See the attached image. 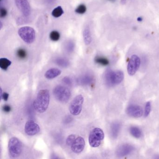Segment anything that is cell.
Here are the masks:
<instances>
[{"instance_id": "31", "label": "cell", "mask_w": 159, "mask_h": 159, "mask_svg": "<svg viewBox=\"0 0 159 159\" xmlns=\"http://www.w3.org/2000/svg\"><path fill=\"white\" fill-rule=\"evenodd\" d=\"M2 110L5 112H9L11 110V108L9 105H5L2 107Z\"/></svg>"}, {"instance_id": "35", "label": "cell", "mask_w": 159, "mask_h": 159, "mask_svg": "<svg viewBox=\"0 0 159 159\" xmlns=\"http://www.w3.org/2000/svg\"><path fill=\"white\" fill-rule=\"evenodd\" d=\"M0 1H2V0H0Z\"/></svg>"}, {"instance_id": "6", "label": "cell", "mask_w": 159, "mask_h": 159, "mask_svg": "<svg viewBox=\"0 0 159 159\" xmlns=\"http://www.w3.org/2000/svg\"><path fill=\"white\" fill-rule=\"evenodd\" d=\"M9 151L10 156L12 158H16L20 156L22 151V145L19 139L16 137L10 139Z\"/></svg>"}, {"instance_id": "23", "label": "cell", "mask_w": 159, "mask_h": 159, "mask_svg": "<svg viewBox=\"0 0 159 159\" xmlns=\"http://www.w3.org/2000/svg\"><path fill=\"white\" fill-rule=\"evenodd\" d=\"M17 56L20 59H24L26 58L27 53L26 50L24 49H19L16 52Z\"/></svg>"}, {"instance_id": "34", "label": "cell", "mask_w": 159, "mask_h": 159, "mask_svg": "<svg viewBox=\"0 0 159 159\" xmlns=\"http://www.w3.org/2000/svg\"><path fill=\"white\" fill-rule=\"evenodd\" d=\"M142 19L141 18V17H139V18H138V21H142Z\"/></svg>"}, {"instance_id": "20", "label": "cell", "mask_w": 159, "mask_h": 159, "mask_svg": "<svg viewBox=\"0 0 159 159\" xmlns=\"http://www.w3.org/2000/svg\"><path fill=\"white\" fill-rule=\"evenodd\" d=\"M130 132L131 134L136 138H139L141 136V132L140 129L136 126H133L130 129Z\"/></svg>"}, {"instance_id": "4", "label": "cell", "mask_w": 159, "mask_h": 159, "mask_svg": "<svg viewBox=\"0 0 159 159\" xmlns=\"http://www.w3.org/2000/svg\"><path fill=\"white\" fill-rule=\"evenodd\" d=\"M104 138L103 130L99 128H94L89 135V144L93 148H97L100 146Z\"/></svg>"}, {"instance_id": "28", "label": "cell", "mask_w": 159, "mask_h": 159, "mask_svg": "<svg viewBox=\"0 0 159 159\" xmlns=\"http://www.w3.org/2000/svg\"><path fill=\"white\" fill-rule=\"evenodd\" d=\"M151 111V104L150 102H147L146 103L145 108V112H144V116L147 117Z\"/></svg>"}, {"instance_id": "11", "label": "cell", "mask_w": 159, "mask_h": 159, "mask_svg": "<svg viewBox=\"0 0 159 159\" xmlns=\"http://www.w3.org/2000/svg\"><path fill=\"white\" fill-rule=\"evenodd\" d=\"M84 147L85 141L83 138L81 136H78L76 138L70 147L73 152L76 153H79L83 151Z\"/></svg>"}, {"instance_id": "15", "label": "cell", "mask_w": 159, "mask_h": 159, "mask_svg": "<svg viewBox=\"0 0 159 159\" xmlns=\"http://www.w3.org/2000/svg\"><path fill=\"white\" fill-rule=\"evenodd\" d=\"M61 71L60 70L57 68H52L49 69L45 72V77L47 79H54L57 76L61 74Z\"/></svg>"}, {"instance_id": "16", "label": "cell", "mask_w": 159, "mask_h": 159, "mask_svg": "<svg viewBox=\"0 0 159 159\" xmlns=\"http://www.w3.org/2000/svg\"><path fill=\"white\" fill-rule=\"evenodd\" d=\"M83 37L84 43L86 45H89L91 43L92 41V35L90 28L88 27H85L84 30Z\"/></svg>"}, {"instance_id": "21", "label": "cell", "mask_w": 159, "mask_h": 159, "mask_svg": "<svg viewBox=\"0 0 159 159\" xmlns=\"http://www.w3.org/2000/svg\"><path fill=\"white\" fill-rule=\"evenodd\" d=\"M63 13H64V11H63L62 7L61 6H58L55 9H54L53 11L52 12V15L54 17L57 18V17L61 16Z\"/></svg>"}, {"instance_id": "7", "label": "cell", "mask_w": 159, "mask_h": 159, "mask_svg": "<svg viewBox=\"0 0 159 159\" xmlns=\"http://www.w3.org/2000/svg\"><path fill=\"white\" fill-rule=\"evenodd\" d=\"M84 98L82 95H79L72 100L69 106L70 113L73 115H79L81 111Z\"/></svg>"}, {"instance_id": "24", "label": "cell", "mask_w": 159, "mask_h": 159, "mask_svg": "<svg viewBox=\"0 0 159 159\" xmlns=\"http://www.w3.org/2000/svg\"><path fill=\"white\" fill-rule=\"evenodd\" d=\"M50 39L53 41H57L60 38V33L58 31H52L50 34Z\"/></svg>"}, {"instance_id": "13", "label": "cell", "mask_w": 159, "mask_h": 159, "mask_svg": "<svg viewBox=\"0 0 159 159\" xmlns=\"http://www.w3.org/2000/svg\"><path fill=\"white\" fill-rule=\"evenodd\" d=\"M127 113L130 116L134 118H139L143 115V110L139 106L132 105L129 106L127 109Z\"/></svg>"}, {"instance_id": "8", "label": "cell", "mask_w": 159, "mask_h": 159, "mask_svg": "<svg viewBox=\"0 0 159 159\" xmlns=\"http://www.w3.org/2000/svg\"><path fill=\"white\" fill-rule=\"evenodd\" d=\"M140 60L139 57L135 55L132 56L127 66V72L130 76L134 75L139 68Z\"/></svg>"}, {"instance_id": "18", "label": "cell", "mask_w": 159, "mask_h": 159, "mask_svg": "<svg viewBox=\"0 0 159 159\" xmlns=\"http://www.w3.org/2000/svg\"><path fill=\"white\" fill-rule=\"evenodd\" d=\"M56 63L59 66L62 67H67L70 65V62L67 59L63 57H59L57 58Z\"/></svg>"}, {"instance_id": "27", "label": "cell", "mask_w": 159, "mask_h": 159, "mask_svg": "<svg viewBox=\"0 0 159 159\" xmlns=\"http://www.w3.org/2000/svg\"><path fill=\"white\" fill-rule=\"evenodd\" d=\"M76 13L80 14H84L86 11V7L84 4L79 5L75 10Z\"/></svg>"}, {"instance_id": "30", "label": "cell", "mask_w": 159, "mask_h": 159, "mask_svg": "<svg viewBox=\"0 0 159 159\" xmlns=\"http://www.w3.org/2000/svg\"><path fill=\"white\" fill-rule=\"evenodd\" d=\"M63 81L64 83L67 85H71L72 83L71 79L68 77H66L63 79Z\"/></svg>"}, {"instance_id": "17", "label": "cell", "mask_w": 159, "mask_h": 159, "mask_svg": "<svg viewBox=\"0 0 159 159\" xmlns=\"http://www.w3.org/2000/svg\"><path fill=\"white\" fill-rule=\"evenodd\" d=\"M11 64V62L6 58H1L0 59V67L4 70L8 69Z\"/></svg>"}, {"instance_id": "9", "label": "cell", "mask_w": 159, "mask_h": 159, "mask_svg": "<svg viewBox=\"0 0 159 159\" xmlns=\"http://www.w3.org/2000/svg\"><path fill=\"white\" fill-rule=\"evenodd\" d=\"M16 4L22 14L26 17L29 16L31 8L28 0H15Z\"/></svg>"}, {"instance_id": "12", "label": "cell", "mask_w": 159, "mask_h": 159, "mask_svg": "<svg viewBox=\"0 0 159 159\" xmlns=\"http://www.w3.org/2000/svg\"><path fill=\"white\" fill-rule=\"evenodd\" d=\"M134 148L130 144H123L119 147L116 150V154L119 157H124L128 155L134 150Z\"/></svg>"}, {"instance_id": "10", "label": "cell", "mask_w": 159, "mask_h": 159, "mask_svg": "<svg viewBox=\"0 0 159 159\" xmlns=\"http://www.w3.org/2000/svg\"><path fill=\"white\" fill-rule=\"evenodd\" d=\"M40 128L38 124L30 120L27 122L25 125V132L29 136H33L40 132Z\"/></svg>"}, {"instance_id": "26", "label": "cell", "mask_w": 159, "mask_h": 159, "mask_svg": "<svg viewBox=\"0 0 159 159\" xmlns=\"http://www.w3.org/2000/svg\"><path fill=\"white\" fill-rule=\"evenodd\" d=\"M76 136L75 135L71 134L67 138L66 140V143L68 146L71 147L72 144L74 142V140L76 138Z\"/></svg>"}, {"instance_id": "5", "label": "cell", "mask_w": 159, "mask_h": 159, "mask_svg": "<svg viewBox=\"0 0 159 159\" xmlns=\"http://www.w3.org/2000/svg\"><path fill=\"white\" fill-rule=\"evenodd\" d=\"M18 33L20 38L28 44L34 42L36 39L35 30L30 27L25 26L21 28L18 30Z\"/></svg>"}, {"instance_id": "25", "label": "cell", "mask_w": 159, "mask_h": 159, "mask_svg": "<svg viewBox=\"0 0 159 159\" xmlns=\"http://www.w3.org/2000/svg\"><path fill=\"white\" fill-rule=\"evenodd\" d=\"M74 47H75V45L74 43L71 41L68 42L66 44V49L68 52H72L74 51Z\"/></svg>"}, {"instance_id": "14", "label": "cell", "mask_w": 159, "mask_h": 159, "mask_svg": "<svg viewBox=\"0 0 159 159\" xmlns=\"http://www.w3.org/2000/svg\"><path fill=\"white\" fill-rule=\"evenodd\" d=\"M93 81V76L89 74H86L79 78L77 81L81 85H86L91 84Z\"/></svg>"}, {"instance_id": "32", "label": "cell", "mask_w": 159, "mask_h": 159, "mask_svg": "<svg viewBox=\"0 0 159 159\" xmlns=\"http://www.w3.org/2000/svg\"><path fill=\"white\" fill-rule=\"evenodd\" d=\"M7 15V11L5 8H2L1 9V17L3 18L5 17Z\"/></svg>"}, {"instance_id": "33", "label": "cell", "mask_w": 159, "mask_h": 159, "mask_svg": "<svg viewBox=\"0 0 159 159\" xmlns=\"http://www.w3.org/2000/svg\"><path fill=\"white\" fill-rule=\"evenodd\" d=\"M125 2H126V0H121V2L122 4L125 3Z\"/></svg>"}, {"instance_id": "1", "label": "cell", "mask_w": 159, "mask_h": 159, "mask_svg": "<svg viewBox=\"0 0 159 159\" xmlns=\"http://www.w3.org/2000/svg\"><path fill=\"white\" fill-rule=\"evenodd\" d=\"M50 97V93L48 90L40 91L33 102V107L35 110L40 113L45 112L49 106Z\"/></svg>"}, {"instance_id": "29", "label": "cell", "mask_w": 159, "mask_h": 159, "mask_svg": "<svg viewBox=\"0 0 159 159\" xmlns=\"http://www.w3.org/2000/svg\"><path fill=\"white\" fill-rule=\"evenodd\" d=\"M9 97V94L7 93H2V89H1V98L3 99L4 101H7Z\"/></svg>"}, {"instance_id": "2", "label": "cell", "mask_w": 159, "mask_h": 159, "mask_svg": "<svg viewBox=\"0 0 159 159\" xmlns=\"http://www.w3.org/2000/svg\"><path fill=\"white\" fill-rule=\"evenodd\" d=\"M105 81L108 86H113L120 83L124 79L122 71L108 70L105 75Z\"/></svg>"}, {"instance_id": "19", "label": "cell", "mask_w": 159, "mask_h": 159, "mask_svg": "<svg viewBox=\"0 0 159 159\" xmlns=\"http://www.w3.org/2000/svg\"><path fill=\"white\" fill-rule=\"evenodd\" d=\"M120 125L117 123L113 124L111 127V134L113 137H116L120 130Z\"/></svg>"}, {"instance_id": "3", "label": "cell", "mask_w": 159, "mask_h": 159, "mask_svg": "<svg viewBox=\"0 0 159 159\" xmlns=\"http://www.w3.org/2000/svg\"><path fill=\"white\" fill-rule=\"evenodd\" d=\"M53 95L57 100L61 103H66L69 100L71 93L67 87L57 85L54 89Z\"/></svg>"}, {"instance_id": "22", "label": "cell", "mask_w": 159, "mask_h": 159, "mask_svg": "<svg viewBox=\"0 0 159 159\" xmlns=\"http://www.w3.org/2000/svg\"><path fill=\"white\" fill-rule=\"evenodd\" d=\"M96 63L102 66H106L109 64V61L107 59L102 57H97L95 59Z\"/></svg>"}]
</instances>
